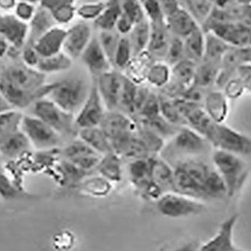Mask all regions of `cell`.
Returning a JSON list of instances; mask_svg holds the SVG:
<instances>
[{"label": "cell", "mask_w": 251, "mask_h": 251, "mask_svg": "<svg viewBox=\"0 0 251 251\" xmlns=\"http://www.w3.org/2000/svg\"><path fill=\"white\" fill-rule=\"evenodd\" d=\"M88 88L83 79L68 78L52 83L47 99L71 114H76L88 95Z\"/></svg>", "instance_id": "cell-3"}, {"label": "cell", "mask_w": 251, "mask_h": 251, "mask_svg": "<svg viewBox=\"0 0 251 251\" xmlns=\"http://www.w3.org/2000/svg\"><path fill=\"white\" fill-rule=\"evenodd\" d=\"M160 97V114L164 117L168 122L172 123L176 126H184L187 125L185 119L177 107L174 99L165 96L159 95Z\"/></svg>", "instance_id": "cell-42"}, {"label": "cell", "mask_w": 251, "mask_h": 251, "mask_svg": "<svg viewBox=\"0 0 251 251\" xmlns=\"http://www.w3.org/2000/svg\"><path fill=\"white\" fill-rule=\"evenodd\" d=\"M153 62H154V59L151 57V55L147 50L141 52V54L133 56L131 62L123 70L127 72V74L125 76L133 80L134 83L141 84L145 80L147 73Z\"/></svg>", "instance_id": "cell-28"}, {"label": "cell", "mask_w": 251, "mask_h": 251, "mask_svg": "<svg viewBox=\"0 0 251 251\" xmlns=\"http://www.w3.org/2000/svg\"><path fill=\"white\" fill-rule=\"evenodd\" d=\"M92 37L93 31L90 24L80 20L66 29L63 51L73 60L78 59Z\"/></svg>", "instance_id": "cell-14"}, {"label": "cell", "mask_w": 251, "mask_h": 251, "mask_svg": "<svg viewBox=\"0 0 251 251\" xmlns=\"http://www.w3.org/2000/svg\"><path fill=\"white\" fill-rule=\"evenodd\" d=\"M19 56L24 64L34 68H36V66H37V64L40 59V56L37 52V50H35L34 45H30V44H25V45H24L22 50H20Z\"/></svg>", "instance_id": "cell-56"}, {"label": "cell", "mask_w": 251, "mask_h": 251, "mask_svg": "<svg viewBox=\"0 0 251 251\" xmlns=\"http://www.w3.org/2000/svg\"><path fill=\"white\" fill-rule=\"evenodd\" d=\"M18 0H0V11L8 14L14 10Z\"/></svg>", "instance_id": "cell-60"}, {"label": "cell", "mask_w": 251, "mask_h": 251, "mask_svg": "<svg viewBox=\"0 0 251 251\" xmlns=\"http://www.w3.org/2000/svg\"><path fill=\"white\" fill-rule=\"evenodd\" d=\"M150 26H151V32H150L147 51L154 60H163L171 39V32L165 25V20L150 24Z\"/></svg>", "instance_id": "cell-20"}, {"label": "cell", "mask_w": 251, "mask_h": 251, "mask_svg": "<svg viewBox=\"0 0 251 251\" xmlns=\"http://www.w3.org/2000/svg\"><path fill=\"white\" fill-rule=\"evenodd\" d=\"M204 199L220 200L226 197V188L225 181L217 170L210 169L203 181Z\"/></svg>", "instance_id": "cell-36"}, {"label": "cell", "mask_w": 251, "mask_h": 251, "mask_svg": "<svg viewBox=\"0 0 251 251\" xmlns=\"http://www.w3.org/2000/svg\"><path fill=\"white\" fill-rule=\"evenodd\" d=\"M37 5L27 1H17L13 10V15L20 22L28 24L34 17Z\"/></svg>", "instance_id": "cell-55"}, {"label": "cell", "mask_w": 251, "mask_h": 251, "mask_svg": "<svg viewBox=\"0 0 251 251\" xmlns=\"http://www.w3.org/2000/svg\"><path fill=\"white\" fill-rule=\"evenodd\" d=\"M63 155L64 160L71 162L86 174L96 169V165L100 162V156H102L100 153H97L92 148L88 147L79 137L72 141L64 149Z\"/></svg>", "instance_id": "cell-13"}, {"label": "cell", "mask_w": 251, "mask_h": 251, "mask_svg": "<svg viewBox=\"0 0 251 251\" xmlns=\"http://www.w3.org/2000/svg\"><path fill=\"white\" fill-rule=\"evenodd\" d=\"M80 182V190L93 198H105L111 193L113 189V183L102 176H91L83 177Z\"/></svg>", "instance_id": "cell-34"}, {"label": "cell", "mask_w": 251, "mask_h": 251, "mask_svg": "<svg viewBox=\"0 0 251 251\" xmlns=\"http://www.w3.org/2000/svg\"><path fill=\"white\" fill-rule=\"evenodd\" d=\"M18 1H27V2L35 3V5H39V1H40V0H18Z\"/></svg>", "instance_id": "cell-63"}, {"label": "cell", "mask_w": 251, "mask_h": 251, "mask_svg": "<svg viewBox=\"0 0 251 251\" xmlns=\"http://www.w3.org/2000/svg\"><path fill=\"white\" fill-rule=\"evenodd\" d=\"M96 36L100 47H102L103 51L105 52V55H106V57L110 60V63L113 66V59H114V54L121 35L116 31L115 28H113V29L99 30V35Z\"/></svg>", "instance_id": "cell-45"}, {"label": "cell", "mask_w": 251, "mask_h": 251, "mask_svg": "<svg viewBox=\"0 0 251 251\" xmlns=\"http://www.w3.org/2000/svg\"><path fill=\"white\" fill-rule=\"evenodd\" d=\"M202 107L217 124L225 123L229 114V103L224 92L208 90L204 95Z\"/></svg>", "instance_id": "cell-22"}, {"label": "cell", "mask_w": 251, "mask_h": 251, "mask_svg": "<svg viewBox=\"0 0 251 251\" xmlns=\"http://www.w3.org/2000/svg\"><path fill=\"white\" fill-rule=\"evenodd\" d=\"M65 36H66V29L59 25H56L44 32L32 45L40 57H47V56L63 51Z\"/></svg>", "instance_id": "cell-19"}, {"label": "cell", "mask_w": 251, "mask_h": 251, "mask_svg": "<svg viewBox=\"0 0 251 251\" xmlns=\"http://www.w3.org/2000/svg\"><path fill=\"white\" fill-rule=\"evenodd\" d=\"M99 126L110 140L113 151L119 154L121 149L136 132L135 120L122 111H105Z\"/></svg>", "instance_id": "cell-5"}, {"label": "cell", "mask_w": 251, "mask_h": 251, "mask_svg": "<svg viewBox=\"0 0 251 251\" xmlns=\"http://www.w3.org/2000/svg\"><path fill=\"white\" fill-rule=\"evenodd\" d=\"M231 45L218 37L212 31H204V50L202 60L220 64L222 57Z\"/></svg>", "instance_id": "cell-27"}, {"label": "cell", "mask_w": 251, "mask_h": 251, "mask_svg": "<svg viewBox=\"0 0 251 251\" xmlns=\"http://www.w3.org/2000/svg\"><path fill=\"white\" fill-rule=\"evenodd\" d=\"M239 217L237 214L229 217L220 225L217 233L199 247L201 251H237L238 248L233 242V231Z\"/></svg>", "instance_id": "cell-16"}, {"label": "cell", "mask_w": 251, "mask_h": 251, "mask_svg": "<svg viewBox=\"0 0 251 251\" xmlns=\"http://www.w3.org/2000/svg\"><path fill=\"white\" fill-rule=\"evenodd\" d=\"M0 36L9 45L7 55H9L11 51L17 52L19 55L27 42L28 24L20 22L13 14L0 15Z\"/></svg>", "instance_id": "cell-12"}, {"label": "cell", "mask_w": 251, "mask_h": 251, "mask_svg": "<svg viewBox=\"0 0 251 251\" xmlns=\"http://www.w3.org/2000/svg\"><path fill=\"white\" fill-rule=\"evenodd\" d=\"M76 242V237L70 230H62L52 237V247L56 250H71Z\"/></svg>", "instance_id": "cell-54"}, {"label": "cell", "mask_w": 251, "mask_h": 251, "mask_svg": "<svg viewBox=\"0 0 251 251\" xmlns=\"http://www.w3.org/2000/svg\"><path fill=\"white\" fill-rule=\"evenodd\" d=\"M137 86H139V84L134 83L123 74V86L122 93H121L119 111H122L125 114L133 117V119L135 116L134 102Z\"/></svg>", "instance_id": "cell-40"}, {"label": "cell", "mask_w": 251, "mask_h": 251, "mask_svg": "<svg viewBox=\"0 0 251 251\" xmlns=\"http://www.w3.org/2000/svg\"><path fill=\"white\" fill-rule=\"evenodd\" d=\"M77 0H40L39 6L50 11L57 25H67L76 17Z\"/></svg>", "instance_id": "cell-23"}, {"label": "cell", "mask_w": 251, "mask_h": 251, "mask_svg": "<svg viewBox=\"0 0 251 251\" xmlns=\"http://www.w3.org/2000/svg\"><path fill=\"white\" fill-rule=\"evenodd\" d=\"M183 58H185L183 38L171 35V39H170L167 54H165V57L163 60L169 65V66H173L174 64L180 62V60Z\"/></svg>", "instance_id": "cell-50"}, {"label": "cell", "mask_w": 251, "mask_h": 251, "mask_svg": "<svg viewBox=\"0 0 251 251\" xmlns=\"http://www.w3.org/2000/svg\"><path fill=\"white\" fill-rule=\"evenodd\" d=\"M224 39L229 45L242 47L250 46V23L245 22H226L217 24L209 30Z\"/></svg>", "instance_id": "cell-15"}, {"label": "cell", "mask_w": 251, "mask_h": 251, "mask_svg": "<svg viewBox=\"0 0 251 251\" xmlns=\"http://www.w3.org/2000/svg\"><path fill=\"white\" fill-rule=\"evenodd\" d=\"M57 25L54 18L51 17L50 11L42 6H38L36 9L34 17L28 23V36L26 44L32 45L44 32H46L51 27Z\"/></svg>", "instance_id": "cell-24"}, {"label": "cell", "mask_w": 251, "mask_h": 251, "mask_svg": "<svg viewBox=\"0 0 251 251\" xmlns=\"http://www.w3.org/2000/svg\"><path fill=\"white\" fill-rule=\"evenodd\" d=\"M171 79V66L164 60H154L150 66L145 80L155 88H163Z\"/></svg>", "instance_id": "cell-37"}, {"label": "cell", "mask_w": 251, "mask_h": 251, "mask_svg": "<svg viewBox=\"0 0 251 251\" xmlns=\"http://www.w3.org/2000/svg\"><path fill=\"white\" fill-rule=\"evenodd\" d=\"M10 110H14V108L10 106V104L7 102L5 97H3L1 95V93H0V114H1V113H5L7 111H10Z\"/></svg>", "instance_id": "cell-61"}, {"label": "cell", "mask_w": 251, "mask_h": 251, "mask_svg": "<svg viewBox=\"0 0 251 251\" xmlns=\"http://www.w3.org/2000/svg\"><path fill=\"white\" fill-rule=\"evenodd\" d=\"M107 5V0H96V1L84 2L76 7V16L84 22H94L103 13Z\"/></svg>", "instance_id": "cell-46"}, {"label": "cell", "mask_w": 251, "mask_h": 251, "mask_svg": "<svg viewBox=\"0 0 251 251\" xmlns=\"http://www.w3.org/2000/svg\"><path fill=\"white\" fill-rule=\"evenodd\" d=\"M150 32H151V26H150V23L147 17L140 20L139 23L134 24L132 30L127 35L129 44H131L132 47L133 56L141 54V52L147 50L150 39Z\"/></svg>", "instance_id": "cell-30"}, {"label": "cell", "mask_w": 251, "mask_h": 251, "mask_svg": "<svg viewBox=\"0 0 251 251\" xmlns=\"http://www.w3.org/2000/svg\"><path fill=\"white\" fill-rule=\"evenodd\" d=\"M210 147V142L198 134L191 127L181 126L171 137L169 144V156H193L205 152Z\"/></svg>", "instance_id": "cell-8"}, {"label": "cell", "mask_w": 251, "mask_h": 251, "mask_svg": "<svg viewBox=\"0 0 251 251\" xmlns=\"http://www.w3.org/2000/svg\"><path fill=\"white\" fill-rule=\"evenodd\" d=\"M156 155H151L143 159L132 160L128 163V174L132 184L137 187L143 182L151 179L153 161Z\"/></svg>", "instance_id": "cell-35"}, {"label": "cell", "mask_w": 251, "mask_h": 251, "mask_svg": "<svg viewBox=\"0 0 251 251\" xmlns=\"http://www.w3.org/2000/svg\"><path fill=\"white\" fill-rule=\"evenodd\" d=\"M161 9L163 11L164 18L169 16L170 14H172L173 11H176L177 8H180V3L177 0H159Z\"/></svg>", "instance_id": "cell-59"}, {"label": "cell", "mask_w": 251, "mask_h": 251, "mask_svg": "<svg viewBox=\"0 0 251 251\" xmlns=\"http://www.w3.org/2000/svg\"><path fill=\"white\" fill-rule=\"evenodd\" d=\"M137 128V127H136ZM119 155L122 157V159L126 160H136V159H143V157L151 156L152 154L150 153L149 149L147 145L143 143L139 135L136 134V132L133 134L129 140L124 144V147L121 149L119 152Z\"/></svg>", "instance_id": "cell-41"}, {"label": "cell", "mask_w": 251, "mask_h": 251, "mask_svg": "<svg viewBox=\"0 0 251 251\" xmlns=\"http://www.w3.org/2000/svg\"><path fill=\"white\" fill-rule=\"evenodd\" d=\"M211 145L214 149L224 150L240 156H249L251 151L250 136L226 126L225 123L217 124Z\"/></svg>", "instance_id": "cell-9"}, {"label": "cell", "mask_w": 251, "mask_h": 251, "mask_svg": "<svg viewBox=\"0 0 251 251\" xmlns=\"http://www.w3.org/2000/svg\"><path fill=\"white\" fill-rule=\"evenodd\" d=\"M151 179L159 185L162 191H173V169L161 157H154L151 172Z\"/></svg>", "instance_id": "cell-32"}, {"label": "cell", "mask_w": 251, "mask_h": 251, "mask_svg": "<svg viewBox=\"0 0 251 251\" xmlns=\"http://www.w3.org/2000/svg\"><path fill=\"white\" fill-rule=\"evenodd\" d=\"M121 10L123 15L131 19L134 24L145 18L141 0H121Z\"/></svg>", "instance_id": "cell-51"}, {"label": "cell", "mask_w": 251, "mask_h": 251, "mask_svg": "<svg viewBox=\"0 0 251 251\" xmlns=\"http://www.w3.org/2000/svg\"><path fill=\"white\" fill-rule=\"evenodd\" d=\"M79 58L82 59L88 72L91 73L93 78H96L97 76L113 68L110 60H108L100 45L97 36L94 35H93L90 43H88V45L85 48Z\"/></svg>", "instance_id": "cell-17"}, {"label": "cell", "mask_w": 251, "mask_h": 251, "mask_svg": "<svg viewBox=\"0 0 251 251\" xmlns=\"http://www.w3.org/2000/svg\"><path fill=\"white\" fill-rule=\"evenodd\" d=\"M19 196V190L15 188L5 174L0 172V199H14Z\"/></svg>", "instance_id": "cell-57"}, {"label": "cell", "mask_w": 251, "mask_h": 251, "mask_svg": "<svg viewBox=\"0 0 251 251\" xmlns=\"http://www.w3.org/2000/svg\"><path fill=\"white\" fill-rule=\"evenodd\" d=\"M165 25H167L171 35L177 36L180 38L187 37L197 28L201 27L192 15L185 8H177L176 11L165 17Z\"/></svg>", "instance_id": "cell-21"}, {"label": "cell", "mask_w": 251, "mask_h": 251, "mask_svg": "<svg viewBox=\"0 0 251 251\" xmlns=\"http://www.w3.org/2000/svg\"><path fill=\"white\" fill-rule=\"evenodd\" d=\"M95 170L99 172L100 176H104L112 183L121 182L123 177L122 157L114 151L106 153V154L100 156V160L97 163Z\"/></svg>", "instance_id": "cell-26"}, {"label": "cell", "mask_w": 251, "mask_h": 251, "mask_svg": "<svg viewBox=\"0 0 251 251\" xmlns=\"http://www.w3.org/2000/svg\"><path fill=\"white\" fill-rule=\"evenodd\" d=\"M23 114L18 110H10L0 114V137L20 128Z\"/></svg>", "instance_id": "cell-48"}, {"label": "cell", "mask_w": 251, "mask_h": 251, "mask_svg": "<svg viewBox=\"0 0 251 251\" xmlns=\"http://www.w3.org/2000/svg\"><path fill=\"white\" fill-rule=\"evenodd\" d=\"M184 57L194 63H200L203 57L204 50V30L202 27L197 28L187 37L183 38Z\"/></svg>", "instance_id": "cell-31"}, {"label": "cell", "mask_w": 251, "mask_h": 251, "mask_svg": "<svg viewBox=\"0 0 251 251\" xmlns=\"http://www.w3.org/2000/svg\"><path fill=\"white\" fill-rule=\"evenodd\" d=\"M30 149V142L20 128L0 137V156L3 159L16 160L29 152Z\"/></svg>", "instance_id": "cell-18"}, {"label": "cell", "mask_w": 251, "mask_h": 251, "mask_svg": "<svg viewBox=\"0 0 251 251\" xmlns=\"http://www.w3.org/2000/svg\"><path fill=\"white\" fill-rule=\"evenodd\" d=\"M51 86L46 84L45 74L23 62L0 70V93L14 110H24L46 97Z\"/></svg>", "instance_id": "cell-1"}, {"label": "cell", "mask_w": 251, "mask_h": 251, "mask_svg": "<svg viewBox=\"0 0 251 251\" xmlns=\"http://www.w3.org/2000/svg\"><path fill=\"white\" fill-rule=\"evenodd\" d=\"M239 5H249L250 0H234Z\"/></svg>", "instance_id": "cell-62"}, {"label": "cell", "mask_w": 251, "mask_h": 251, "mask_svg": "<svg viewBox=\"0 0 251 251\" xmlns=\"http://www.w3.org/2000/svg\"><path fill=\"white\" fill-rule=\"evenodd\" d=\"M122 14L121 10V0H107V5L99 18L94 22V26L99 30H106L115 28L117 18Z\"/></svg>", "instance_id": "cell-39"}, {"label": "cell", "mask_w": 251, "mask_h": 251, "mask_svg": "<svg viewBox=\"0 0 251 251\" xmlns=\"http://www.w3.org/2000/svg\"><path fill=\"white\" fill-rule=\"evenodd\" d=\"M143 5L144 15L150 24L164 22V15L161 9L159 0H143L142 1Z\"/></svg>", "instance_id": "cell-53"}, {"label": "cell", "mask_w": 251, "mask_h": 251, "mask_svg": "<svg viewBox=\"0 0 251 251\" xmlns=\"http://www.w3.org/2000/svg\"><path fill=\"white\" fill-rule=\"evenodd\" d=\"M214 168L225 181L226 197H233L244 185L248 176V163L242 156L216 149L212 153Z\"/></svg>", "instance_id": "cell-2"}, {"label": "cell", "mask_w": 251, "mask_h": 251, "mask_svg": "<svg viewBox=\"0 0 251 251\" xmlns=\"http://www.w3.org/2000/svg\"><path fill=\"white\" fill-rule=\"evenodd\" d=\"M93 79L95 80L97 91L102 99L105 110H119L123 86V73L112 68Z\"/></svg>", "instance_id": "cell-10"}, {"label": "cell", "mask_w": 251, "mask_h": 251, "mask_svg": "<svg viewBox=\"0 0 251 251\" xmlns=\"http://www.w3.org/2000/svg\"><path fill=\"white\" fill-rule=\"evenodd\" d=\"M188 11L197 20L199 25H202L211 13L213 3L211 0H187Z\"/></svg>", "instance_id": "cell-47"}, {"label": "cell", "mask_w": 251, "mask_h": 251, "mask_svg": "<svg viewBox=\"0 0 251 251\" xmlns=\"http://www.w3.org/2000/svg\"><path fill=\"white\" fill-rule=\"evenodd\" d=\"M157 115H160V97L154 93L150 92V94L148 95L147 100H144L140 111L137 112L134 120L151 119V117Z\"/></svg>", "instance_id": "cell-49"}, {"label": "cell", "mask_w": 251, "mask_h": 251, "mask_svg": "<svg viewBox=\"0 0 251 251\" xmlns=\"http://www.w3.org/2000/svg\"><path fill=\"white\" fill-rule=\"evenodd\" d=\"M105 107L97 91L96 83L93 79L92 87L88 91V95L85 100L82 107L75 114V124L77 128L91 127L100 125L105 114Z\"/></svg>", "instance_id": "cell-11"}, {"label": "cell", "mask_w": 251, "mask_h": 251, "mask_svg": "<svg viewBox=\"0 0 251 251\" xmlns=\"http://www.w3.org/2000/svg\"><path fill=\"white\" fill-rule=\"evenodd\" d=\"M137 124V128H136V134L139 135L140 139L143 141V143L147 145V148L149 149L150 153L152 155H156L157 153H161V151H163V149L165 147L164 144V140L162 139L161 136H159L151 129L145 127L144 125L142 124Z\"/></svg>", "instance_id": "cell-43"}, {"label": "cell", "mask_w": 251, "mask_h": 251, "mask_svg": "<svg viewBox=\"0 0 251 251\" xmlns=\"http://www.w3.org/2000/svg\"><path fill=\"white\" fill-rule=\"evenodd\" d=\"M141 1H143V0H141Z\"/></svg>", "instance_id": "cell-64"}, {"label": "cell", "mask_w": 251, "mask_h": 251, "mask_svg": "<svg viewBox=\"0 0 251 251\" xmlns=\"http://www.w3.org/2000/svg\"><path fill=\"white\" fill-rule=\"evenodd\" d=\"M32 114L54 128L62 137L77 135L75 115L64 111L47 97L39 99L32 104Z\"/></svg>", "instance_id": "cell-4"}, {"label": "cell", "mask_w": 251, "mask_h": 251, "mask_svg": "<svg viewBox=\"0 0 251 251\" xmlns=\"http://www.w3.org/2000/svg\"><path fill=\"white\" fill-rule=\"evenodd\" d=\"M133 26H134V23H133L129 18H127L125 15L121 14L120 17L116 20L115 29L121 36H126L129 34V31L132 30Z\"/></svg>", "instance_id": "cell-58"}, {"label": "cell", "mask_w": 251, "mask_h": 251, "mask_svg": "<svg viewBox=\"0 0 251 251\" xmlns=\"http://www.w3.org/2000/svg\"><path fill=\"white\" fill-rule=\"evenodd\" d=\"M132 58L133 51L127 35L121 36L114 54V59H113V68L117 71H123Z\"/></svg>", "instance_id": "cell-44"}, {"label": "cell", "mask_w": 251, "mask_h": 251, "mask_svg": "<svg viewBox=\"0 0 251 251\" xmlns=\"http://www.w3.org/2000/svg\"><path fill=\"white\" fill-rule=\"evenodd\" d=\"M156 208L162 216L179 219V218L199 216L205 210V204L196 198L174 191H168L162 193L156 200Z\"/></svg>", "instance_id": "cell-6"}, {"label": "cell", "mask_w": 251, "mask_h": 251, "mask_svg": "<svg viewBox=\"0 0 251 251\" xmlns=\"http://www.w3.org/2000/svg\"><path fill=\"white\" fill-rule=\"evenodd\" d=\"M73 65V59L65 54L64 51H59L57 54L47 56V57H40L39 62L36 66L43 74H54V73H60L68 71Z\"/></svg>", "instance_id": "cell-33"}, {"label": "cell", "mask_w": 251, "mask_h": 251, "mask_svg": "<svg viewBox=\"0 0 251 251\" xmlns=\"http://www.w3.org/2000/svg\"><path fill=\"white\" fill-rule=\"evenodd\" d=\"M77 136L80 140L84 141L88 147L92 148L97 153H100V155L113 152L110 140L107 139V136L105 135V133L99 125L97 126L79 128Z\"/></svg>", "instance_id": "cell-25"}, {"label": "cell", "mask_w": 251, "mask_h": 251, "mask_svg": "<svg viewBox=\"0 0 251 251\" xmlns=\"http://www.w3.org/2000/svg\"><path fill=\"white\" fill-rule=\"evenodd\" d=\"M135 122L144 125L145 127H148L151 129V131L156 133V134L161 136L163 140L168 139V137L169 139H171V137L176 134V133L179 131V128L181 127L168 122V121L165 120L161 114L154 117H151V119L135 120Z\"/></svg>", "instance_id": "cell-38"}, {"label": "cell", "mask_w": 251, "mask_h": 251, "mask_svg": "<svg viewBox=\"0 0 251 251\" xmlns=\"http://www.w3.org/2000/svg\"><path fill=\"white\" fill-rule=\"evenodd\" d=\"M219 70L220 64L201 60L200 63L197 64L192 85L204 88V90H210L216 84Z\"/></svg>", "instance_id": "cell-29"}, {"label": "cell", "mask_w": 251, "mask_h": 251, "mask_svg": "<svg viewBox=\"0 0 251 251\" xmlns=\"http://www.w3.org/2000/svg\"><path fill=\"white\" fill-rule=\"evenodd\" d=\"M224 90V94L228 100H238L244 95V93L246 91H250L247 85L242 82V79H240L238 76H232L228 82L225 84V86L222 87Z\"/></svg>", "instance_id": "cell-52"}, {"label": "cell", "mask_w": 251, "mask_h": 251, "mask_svg": "<svg viewBox=\"0 0 251 251\" xmlns=\"http://www.w3.org/2000/svg\"><path fill=\"white\" fill-rule=\"evenodd\" d=\"M20 129L25 133L31 148L39 151L57 148L63 140L54 128L35 115H23Z\"/></svg>", "instance_id": "cell-7"}]
</instances>
